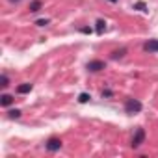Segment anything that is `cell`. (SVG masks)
Returning <instances> with one entry per match:
<instances>
[{"label":"cell","mask_w":158,"mask_h":158,"mask_svg":"<svg viewBox=\"0 0 158 158\" xmlns=\"http://www.w3.org/2000/svg\"><path fill=\"white\" fill-rule=\"evenodd\" d=\"M41 6H43L41 0H34V2L30 4V11H32V13H37V11L41 10Z\"/></svg>","instance_id":"cell-8"},{"label":"cell","mask_w":158,"mask_h":158,"mask_svg":"<svg viewBox=\"0 0 158 158\" xmlns=\"http://www.w3.org/2000/svg\"><path fill=\"white\" fill-rule=\"evenodd\" d=\"M108 2H119V0H108Z\"/></svg>","instance_id":"cell-17"},{"label":"cell","mask_w":158,"mask_h":158,"mask_svg":"<svg viewBox=\"0 0 158 158\" xmlns=\"http://www.w3.org/2000/svg\"><path fill=\"white\" fill-rule=\"evenodd\" d=\"M45 147H47L48 152H56V151H60V147H61V139H60V138H50Z\"/></svg>","instance_id":"cell-4"},{"label":"cell","mask_w":158,"mask_h":158,"mask_svg":"<svg viewBox=\"0 0 158 158\" xmlns=\"http://www.w3.org/2000/svg\"><path fill=\"white\" fill-rule=\"evenodd\" d=\"M102 69H106V61H102V60H93L88 63V71H91V73H97Z\"/></svg>","instance_id":"cell-2"},{"label":"cell","mask_w":158,"mask_h":158,"mask_svg":"<svg viewBox=\"0 0 158 158\" xmlns=\"http://www.w3.org/2000/svg\"><path fill=\"white\" fill-rule=\"evenodd\" d=\"M134 8H138V10H141V11H147V6H145L143 2H138V4H136Z\"/></svg>","instance_id":"cell-14"},{"label":"cell","mask_w":158,"mask_h":158,"mask_svg":"<svg viewBox=\"0 0 158 158\" xmlns=\"http://www.w3.org/2000/svg\"><path fill=\"white\" fill-rule=\"evenodd\" d=\"M143 50L147 52H158V39H151L143 45Z\"/></svg>","instance_id":"cell-5"},{"label":"cell","mask_w":158,"mask_h":158,"mask_svg":"<svg viewBox=\"0 0 158 158\" xmlns=\"http://www.w3.org/2000/svg\"><path fill=\"white\" fill-rule=\"evenodd\" d=\"M8 114H10V117H11V119H17V117H21V110H10Z\"/></svg>","instance_id":"cell-12"},{"label":"cell","mask_w":158,"mask_h":158,"mask_svg":"<svg viewBox=\"0 0 158 158\" xmlns=\"http://www.w3.org/2000/svg\"><path fill=\"white\" fill-rule=\"evenodd\" d=\"M104 30H106V23H104L102 19H99V21H97V34H102Z\"/></svg>","instance_id":"cell-10"},{"label":"cell","mask_w":158,"mask_h":158,"mask_svg":"<svg viewBox=\"0 0 158 158\" xmlns=\"http://www.w3.org/2000/svg\"><path fill=\"white\" fill-rule=\"evenodd\" d=\"M143 139H145V130H143V128H138L136 134H134V138H132V147L138 149V147L143 143Z\"/></svg>","instance_id":"cell-3"},{"label":"cell","mask_w":158,"mask_h":158,"mask_svg":"<svg viewBox=\"0 0 158 158\" xmlns=\"http://www.w3.org/2000/svg\"><path fill=\"white\" fill-rule=\"evenodd\" d=\"M80 32H82V34H91V28H82Z\"/></svg>","instance_id":"cell-16"},{"label":"cell","mask_w":158,"mask_h":158,"mask_svg":"<svg viewBox=\"0 0 158 158\" xmlns=\"http://www.w3.org/2000/svg\"><path fill=\"white\" fill-rule=\"evenodd\" d=\"M0 86H2V88H8V86H10V80H8V76H6V74L0 76Z\"/></svg>","instance_id":"cell-11"},{"label":"cell","mask_w":158,"mask_h":158,"mask_svg":"<svg viewBox=\"0 0 158 158\" xmlns=\"http://www.w3.org/2000/svg\"><path fill=\"white\" fill-rule=\"evenodd\" d=\"M141 102L138 101V99H127V102H125V112L127 114H138V112H141Z\"/></svg>","instance_id":"cell-1"},{"label":"cell","mask_w":158,"mask_h":158,"mask_svg":"<svg viewBox=\"0 0 158 158\" xmlns=\"http://www.w3.org/2000/svg\"><path fill=\"white\" fill-rule=\"evenodd\" d=\"M11 102H13V97L8 95V93H4L2 97H0V104H2V106H10Z\"/></svg>","instance_id":"cell-7"},{"label":"cell","mask_w":158,"mask_h":158,"mask_svg":"<svg viewBox=\"0 0 158 158\" xmlns=\"http://www.w3.org/2000/svg\"><path fill=\"white\" fill-rule=\"evenodd\" d=\"M35 24H37V26H45V24H48V19H39Z\"/></svg>","instance_id":"cell-15"},{"label":"cell","mask_w":158,"mask_h":158,"mask_svg":"<svg viewBox=\"0 0 158 158\" xmlns=\"http://www.w3.org/2000/svg\"><path fill=\"white\" fill-rule=\"evenodd\" d=\"M125 54H127V48H119V50H114V52H112V58L117 60V58H123Z\"/></svg>","instance_id":"cell-9"},{"label":"cell","mask_w":158,"mask_h":158,"mask_svg":"<svg viewBox=\"0 0 158 158\" xmlns=\"http://www.w3.org/2000/svg\"><path fill=\"white\" fill-rule=\"evenodd\" d=\"M11 2H19V0H11Z\"/></svg>","instance_id":"cell-18"},{"label":"cell","mask_w":158,"mask_h":158,"mask_svg":"<svg viewBox=\"0 0 158 158\" xmlns=\"http://www.w3.org/2000/svg\"><path fill=\"white\" fill-rule=\"evenodd\" d=\"M89 99H91V97H89V95H88V93H82V95H80V97H78V101H80V102H88V101H89Z\"/></svg>","instance_id":"cell-13"},{"label":"cell","mask_w":158,"mask_h":158,"mask_svg":"<svg viewBox=\"0 0 158 158\" xmlns=\"http://www.w3.org/2000/svg\"><path fill=\"white\" fill-rule=\"evenodd\" d=\"M32 91V84H21V86H17V93H21V95H24V93H30Z\"/></svg>","instance_id":"cell-6"}]
</instances>
